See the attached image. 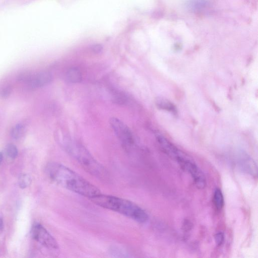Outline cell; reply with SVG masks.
Returning a JSON list of instances; mask_svg holds the SVG:
<instances>
[{
    "mask_svg": "<svg viewBox=\"0 0 258 258\" xmlns=\"http://www.w3.org/2000/svg\"><path fill=\"white\" fill-rule=\"evenodd\" d=\"M4 229V222L3 219L0 217V233L3 231Z\"/></svg>",
    "mask_w": 258,
    "mask_h": 258,
    "instance_id": "cell-19",
    "label": "cell"
},
{
    "mask_svg": "<svg viewBox=\"0 0 258 258\" xmlns=\"http://www.w3.org/2000/svg\"><path fill=\"white\" fill-rule=\"evenodd\" d=\"M45 172L59 186L89 199L101 193L95 185L61 164L50 162L45 167Z\"/></svg>",
    "mask_w": 258,
    "mask_h": 258,
    "instance_id": "cell-1",
    "label": "cell"
},
{
    "mask_svg": "<svg viewBox=\"0 0 258 258\" xmlns=\"http://www.w3.org/2000/svg\"><path fill=\"white\" fill-rule=\"evenodd\" d=\"M12 88L10 87H7L1 91V95L2 97L6 98L10 96Z\"/></svg>",
    "mask_w": 258,
    "mask_h": 258,
    "instance_id": "cell-17",
    "label": "cell"
},
{
    "mask_svg": "<svg viewBox=\"0 0 258 258\" xmlns=\"http://www.w3.org/2000/svg\"><path fill=\"white\" fill-rule=\"evenodd\" d=\"M213 201L216 209L220 210L224 206V198L222 191L219 188H217L214 191Z\"/></svg>",
    "mask_w": 258,
    "mask_h": 258,
    "instance_id": "cell-11",
    "label": "cell"
},
{
    "mask_svg": "<svg viewBox=\"0 0 258 258\" xmlns=\"http://www.w3.org/2000/svg\"><path fill=\"white\" fill-rule=\"evenodd\" d=\"M90 200L98 206L120 214L137 222L144 223L148 220V215L144 210L125 199L100 193Z\"/></svg>",
    "mask_w": 258,
    "mask_h": 258,
    "instance_id": "cell-3",
    "label": "cell"
},
{
    "mask_svg": "<svg viewBox=\"0 0 258 258\" xmlns=\"http://www.w3.org/2000/svg\"><path fill=\"white\" fill-rule=\"evenodd\" d=\"M157 140L164 152L169 156L176 160L177 162H179V161L187 156L179 150L163 136L158 135L157 136Z\"/></svg>",
    "mask_w": 258,
    "mask_h": 258,
    "instance_id": "cell-8",
    "label": "cell"
},
{
    "mask_svg": "<svg viewBox=\"0 0 258 258\" xmlns=\"http://www.w3.org/2000/svg\"><path fill=\"white\" fill-rule=\"evenodd\" d=\"M157 104L161 108L168 110L170 111H174L175 110V107L170 103L169 101H166L164 100H160L157 101Z\"/></svg>",
    "mask_w": 258,
    "mask_h": 258,
    "instance_id": "cell-15",
    "label": "cell"
},
{
    "mask_svg": "<svg viewBox=\"0 0 258 258\" xmlns=\"http://www.w3.org/2000/svg\"><path fill=\"white\" fill-rule=\"evenodd\" d=\"M65 79L70 83H77L82 80V74L80 70L76 67L69 69L65 74Z\"/></svg>",
    "mask_w": 258,
    "mask_h": 258,
    "instance_id": "cell-9",
    "label": "cell"
},
{
    "mask_svg": "<svg viewBox=\"0 0 258 258\" xmlns=\"http://www.w3.org/2000/svg\"><path fill=\"white\" fill-rule=\"evenodd\" d=\"M25 131V127L22 124H17L12 129L11 135L15 140L20 139L24 135Z\"/></svg>",
    "mask_w": 258,
    "mask_h": 258,
    "instance_id": "cell-12",
    "label": "cell"
},
{
    "mask_svg": "<svg viewBox=\"0 0 258 258\" xmlns=\"http://www.w3.org/2000/svg\"><path fill=\"white\" fill-rule=\"evenodd\" d=\"M93 50L97 53H99L102 50V48L99 45H96L94 46Z\"/></svg>",
    "mask_w": 258,
    "mask_h": 258,
    "instance_id": "cell-18",
    "label": "cell"
},
{
    "mask_svg": "<svg viewBox=\"0 0 258 258\" xmlns=\"http://www.w3.org/2000/svg\"><path fill=\"white\" fill-rule=\"evenodd\" d=\"M3 159V155L2 153L0 152V164H1Z\"/></svg>",
    "mask_w": 258,
    "mask_h": 258,
    "instance_id": "cell-20",
    "label": "cell"
},
{
    "mask_svg": "<svg viewBox=\"0 0 258 258\" xmlns=\"http://www.w3.org/2000/svg\"><path fill=\"white\" fill-rule=\"evenodd\" d=\"M31 234L36 241L45 247L53 250L58 248L55 239L41 224L35 223L32 226Z\"/></svg>",
    "mask_w": 258,
    "mask_h": 258,
    "instance_id": "cell-5",
    "label": "cell"
},
{
    "mask_svg": "<svg viewBox=\"0 0 258 258\" xmlns=\"http://www.w3.org/2000/svg\"><path fill=\"white\" fill-rule=\"evenodd\" d=\"M6 152L7 155L12 159L16 158L18 154V151L16 146L12 144L7 145Z\"/></svg>",
    "mask_w": 258,
    "mask_h": 258,
    "instance_id": "cell-14",
    "label": "cell"
},
{
    "mask_svg": "<svg viewBox=\"0 0 258 258\" xmlns=\"http://www.w3.org/2000/svg\"><path fill=\"white\" fill-rule=\"evenodd\" d=\"M109 123L124 147L126 149L132 147L134 143L133 135L127 125L116 117L111 118Z\"/></svg>",
    "mask_w": 258,
    "mask_h": 258,
    "instance_id": "cell-4",
    "label": "cell"
},
{
    "mask_svg": "<svg viewBox=\"0 0 258 258\" xmlns=\"http://www.w3.org/2000/svg\"><path fill=\"white\" fill-rule=\"evenodd\" d=\"M224 240V235L223 233L220 232L215 235V241L217 246L221 245Z\"/></svg>",
    "mask_w": 258,
    "mask_h": 258,
    "instance_id": "cell-16",
    "label": "cell"
},
{
    "mask_svg": "<svg viewBox=\"0 0 258 258\" xmlns=\"http://www.w3.org/2000/svg\"><path fill=\"white\" fill-rule=\"evenodd\" d=\"M179 165L190 174L198 188L202 189L206 186V180L204 173L190 158L185 159Z\"/></svg>",
    "mask_w": 258,
    "mask_h": 258,
    "instance_id": "cell-6",
    "label": "cell"
},
{
    "mask_svg": "<svg viewBox=\"0 0 258 258\" xmlns=\"http://www.w3.org/2000/svg\"><path fill=\"white\" fill-rule=\"evenodd\" d=\"M20 79L31 88H38L47 85L52 80V75L48 72H41L35 74L23 75Z\"/></svg>",
    "mask_w": 258,
    "mask_h": 258,
    "instance_id": "cell-7",
    "label": "cell"
},
{
    "mask_svg": "<svg viewBox=\"0 0 258 258\" xmlns=\"http://www.w3.org/2000/svg\"><path fill=\"white\" fill-rule=\"evenodd\" d=\"M31 182V178L27 174H23L19 178L18 184L21 188L28 187Z\"/></svg>",
    "mask_w": 258,
    "mask_h": 258,
    "instance_id": "cell-13",
    "label": "cell"
},
{
    "mask_svg": "<svg viewBox=\"0 0 258 258\" xmlns=\"http://www.w3.org/2000/svg\"><path fill=\"white\" fill-rule=\"evenodd\" d=\"M58 140L59 144L66 153L86 172L102 181L109 180V175L106 168L94 158L82 144L62 134L59 135Z\"/></svg>",
    "mask_w": 258,
    "mask_h": 258,
    "instance_id": "cell-2",
    "label": "cell"
},
{
    "mask_svg": "<svg viewBox=\"0 0 258 258\" xmlns=\"http://www.w3.org/2000/svg\"><path fill=\"white\" fill-rule=\"evenodd\" d=\"M241 164L242 167L248 173L254 176L256 174V167L254 162L249 158H246Z\"/></svg>",
    "mask_w": 258,
    "mask_h": 258,
    "instance_id": "cell-10",
    "label": "cell"
}]
</instances>
